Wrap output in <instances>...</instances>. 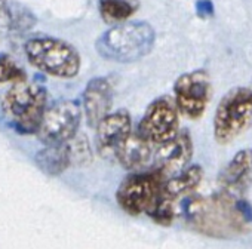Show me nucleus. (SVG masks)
Listing matches in <instances>:
<instances>
[{"mask_svg":"<svg viewBox=\"0 0 252 249\" xmlns=\"http://www.w3.org/2000/svg\"><path fill=\"white\" fill-rule=\"evenodd\" d=\"M163 175L156 169L134 172L126 177L116 191L119 206L129 215L147 214L162 193Z\"/></svg>","mask_w":252,"mask_h":249,"instance_id":"obj_6","label":"nucleus"},{"mask_svg":"<svg viewBox=\"0 0 252 249\" xmlns=\"http://www.w3.org/2000/svg\"><path fill=\"white\" fill-rule=\"evenodd\" d=\"M95 129L98 153L107 160H114L119 149L134 134L131 114L125 108L105 116Z\"/></svg>","mask_w":252,"mask_h":249,"instance_id":"obj_10","label":"nucleus"},{"mask_svg":"<svg viewBox=\"0 0 252 249\" xmlns=\"http://www.w3.org/2000/svg\"><path fill=\"white\" fill-rule=\"evenodd\" d=\"M2 111L9 126L17 132L37 134L46 111V89L27 80L15 82L2 99Z\"/></svg>","mask_w":252,"mask_h":249,"instance_id":"obj_3","label":"nucleus"},{"mask_svg":"<svg viewBox=\"0 0 252 249\" xmlns=\"http://www.w3.org/2000/svg\"><path fill=\"white\" fill-rule=\"evenodd\" d=\"M6 3H8V0H0V11L6 8Z\"/></svg>","mask_w":252,"mask_h":249,"instance_id":"obj_21","label":"nucleus"},{"mask_svg":"<svg viewBox=\"0 0 252 249\" xmlns=\"http://www.w3.org/2000/svg\"><path fill=\"white\" fill-rule=\"evenodd\" d=\"M251 126L252 89L245 86L231 88L217 105L212 126L214 140L221 146L230 144Z\"/></svg>","mask_w":252,"mask_h":249,"instance_id":"obj_4","label":"nucleus"},{"mask_svg":"<svg viewBox=\"0 0 252 249\" xmlns=\"http://www.w3.org/2000/svg\"><path fill=\"white\" fill-rule=\"evenodd\" d=\"M137 134L155 147L169 143L180 134V110L171 96L156 98L140 120Z\"/></svg>","mask_w":252,"mask_h":249,"instance_id":"obj_7","label":"nucleus"},{"mask_svg":"<svg viewBox=\"0 0 252 249\" xmlns=\"http://www.w3.org/2000/svg\"><path fill=\"white\" fill-rule=\"evenodd\" d=\"M29 62L58 79H73L80 71V55L77 49L65 40L55 37H36L24 46Z\"/></svg>","mask_w":252,"mask_h":249,"instance_id":"obj_5","label":"nucleus"},{"mask_svg":"<svg viewBox=\"0 0 252 249\" xmlns=\"http://www.w3.org/2000/svg\"><path fill=\"white\" fill-rule=\"evenodd\" d=\"M113 86L105 77H94L88 82L82 95V110L86 123L96 128L98 123L111 113Z\"/></svg>","mask_w":252,"mask_h":249,"instance_id":"obj_12","label":"nucleus"},{"mask_svg":"<svg viewBox=\"0 0 252 249\" xmlns=\"http://www.w3.org/2000/svg\"><path fill=\"white\" fill-rule=\"evenodd\" d=\"M184 215L193 228L209 237L225 239L245 234L251 228L240 211L239 197L222 190L211 197H189L184 202Z\"/></svg>","mask_w":252,"mask_h":249,"instance_id":"obj_1","label":"nucleus"},{"mask_svg":"<svg viewBox=\"0 0 252 249\" xmlns=\"http://www.w3.org/2000/svg\"><path fill=\"white\" fill-rule=\"evenodd\" d=\"M83 110L77 101L63 99L46 108L37 137L43 144H63L71 141L82 122Z\"/></svg>","mask_w":252,"mask_h":249,"instance_id":"obj_8","label":"nucleus"},{"mask_svg":"<svg viewBox=\"0 0 252 249\" xmlns=\"http://www.w3.org/2000/svg\"><path fill=\"white\" fill-rule=\"evenodd\" d=\"M193 157V141L187 131H180V134L169 143L156 146L155 149V169L169 178L183 169H186Z\"/></svg>","mask_w":252,"mask_h":249,"instance_id":"obj_11","label":"nucleus"},{"mask_svg":"<svg viewBox=\"0 0 252 249\" xmlns=\"http://www.w3.org/2000/svg\"><path fill=\"white\" fill-rule=\"evenodd\" d=\"M203 169L199 165H191L181 172L166 178L162 186V193L168 197L177 200L180 197L190 196L202 183Z\"/></svg>","mask_w":252,"mask_h":249,"instance_id":"obj_16","label":"nucleus"},{"mask_svg":"<svg viewBox=\"0 0 252 249\" xmlns=\"http://www.w3.org/2000/svg\"><path fill=\"white\" fill-rule=\"evenodd\" d=\"M140 9V0H98V12L104 23L120 24L129 21Z\"/></svg>","mask_w":252,"mask_h":249,"instance_id":"obj_17","label":"nucleus"},{"mask_svg":"<svg viewBox=\"0 0 252 249\" xmlns=\"http://www.w3.org/2000/svg\"><path fill=\"white\" fill-rule=\"evenodd\" d=\"M34 162H36L37 168L42 172H45L46 175L57 177V175L63 174L70 165H73L68 143L45 144V149H42L36 155Z\"/></svg>","mask_w":252,"mask_h":249,"instance_id":"obj_15","label":"nucleus"},{"mask_svg":"<svg viewBox=\"0 0 252 249\" xmlns=\"http://www.w3.org/2000/svg\"><path fill=\"white\" fill-rule=\"evenodd\" d=\"M211 98V79L205 70L181 74L174 83V101L183 116L196 120L203 116Z\"/></svg>","mask_w":252,"mask_h":249,"instance_id":"obj_9","label":"nucleus"},{"mask_svg":"<svg viewBox=\"0 0 252 249\" xmlns=\"http://www.w3.org/2000/svg\"><path fill=\"white\" fill-rule=\"evenodd\" d=\"M70 152H71V162L73 165H88L92 160V153L86 138L76 135L71 141H68Z\"/></svg>","mask_w":252,"mask_h":249,"instance_id":"obj_20","label":"nucleus"},{"mask_svg":"<svg viewBox=\"0 0 252 249\" xmlns=\"http://www.w3.org/2000/svg\"><path fill=\"white\" fill-rule=\"evenodd\" d=\"M155 146L137 132L123 143L116 155V160L129 171H140L155 157Z\"/></svg>","mask_w":252,"mask_h":249,"instance_id":"obj_14","label":"nucleus"},{"mask_svg":"<svg viewBox=\"0 0 252 249\" xmlns=\"http://www.w3.org/2000/svg\"><path fill=\"white\" fill-rule=\"evenodd\" d=\"M156 43V33L146 21H125L113 26L95 42V49L107 61L129 64L147 57Z\"/></svg>","mask_w":252,"mask_h":249,"instance_id":"obj_2","label":"nucleus"},{"mask_svg":"<svg viewBox=\"0 0 252 249\" xmlns=\"http://www.w3.org/2000/svg\"><path fill=\"white\" fill-rule=\"evenodd\" d=\"M218 183L222 191L240 197L252 184V150L243 149L237 152L221 171Z\"/></svg>","mask_w":252,"mask_h":249,"instance_id":"obj_13","label":"nucleus"},{"mask_svg":"<svg viewBox=\"0 0 252 249\" xmlns=\"http://www.w3.org/2000/svg\"><path fill=\"white\" fill-rule=\"evenodd\" d=\"M158 224L160 225H171L174 217H175V200L168 197L166 194L160 193L156 203L152 206V209L147 212Z\"/></svg>","mask_w":252,"mask_h":249,"instance_id":"obj_18","label":"nucleus"},{"mask_svg":"<svg viewBox=\"0 0 252 249\" xmlns=\"http://www.w3.org/2000/svg\"><path fill=\"white\" fill-rule=\"evenodd\" d=\"M26 80V73L8 55H0V83Z\"/></svg>","mask_w":252,"mask_h":249,"instance_id":"obj_19","label":"nucleus"}]
</instances>
